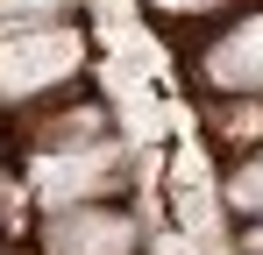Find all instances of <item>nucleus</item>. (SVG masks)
Returning a JSON list of instances; mask_svg holds the SVG:
<instances>
[{
	"label": "nucleus",
	"mask_w": 263,
	"mask_h": 255,
	"mask_svg": "<svg viewBox=\"0 0 263 255\" xmlns=\"http://www.w3.org/2000/svg\"><path fill=\"white\" fill-rule=\"evenodd\" d=\"M164 7H214V0H164Z\"/></svg>",
	"instance_id": "nucleus-3"
},
{
	"label": "nucleus",
	"mask_w": 263,
	"mask_h": 255,
	"mask_svg": "<svg viewBox=\"0 0 263 255\" xmlns=\"http://www.w3.org/2000/svg\"><path fill=\"white\" fill-rule=\"evenodd\" d=\"M206 71H214L220 85H263V22H242V29L206 57Z\"/></svg>",
	"instance_id": "nucleus-1"
},
{
	"label": "nucleus",
	"mask_w": 263,
	"mask_h": 255,
	"mask_svg": "<svg viewBox=\"0 0 263 255\" xmlns=\"http://www.w3.org/2000/svg\"><path fill=\"white\" fill-rule=\"evenodd\" d=\"M235 199H242V206H256V213H263V163H256V170H242V177H235Z\"/></svg>",
	"instance_id": "nucleus-2"
},
{
	"label": "nucleus",
	"mask_w": 263,
	"mask_h": 255,
	"mask_svg": "<svg viewBox=\"0 0 263 255\" xmlns=\"http://www.w3.org/2000/svg\"><path fill=\"white\" fill-rule=\"evenodd\" d=\"M249 248H263V227H256V234H249Z\"/></svg>",
	"instance_id": "nucleus-4"
}]
</instances>
